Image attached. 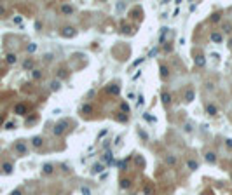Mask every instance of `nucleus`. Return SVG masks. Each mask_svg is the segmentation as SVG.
<instances>
[{"instance_id": "obj_20", "label": "nucleus", "mask_w": 232, "mask_h": 195, "mask_svg": "<svg viewBox=\"0 0 232 195\" xmlns=\"http://www.w3.org/2000/svg\"><path fill=\"white\" fill-rule=\"evenodd\" d=\"M195 63H197V66H203L204 65V58L203 56H197V58H195Z\"/></svg>"}, {"instance_id": "obj_12", "label": "nucleus", "mask_w": 232, "mask_h": 195, "mask_svg": "<svg viewBox=\"0 0 232 195\" xmlns=\"http://www.w3.org/2000/svg\"><path fill=\"white\" fill-rule=\"evenodd\" d=\"M194 96H195V94H194V91H187V92H185V101H192Z\"/></svg>"}, {"instance_id": "obj_29", "label": "nucleus", "mask_w": 232, "mask_h": 195, "mask_svg": "<svg viewBox=\"0 0 232 195\" xmlns=\"http://www.w3.org/2000/svg\"><path fill=\"white\" fill-rule=\"evenodd\" d=\"M143 117H145V120H152L154 122V117H150V115H143Z\"/></svg>"}, {"instance_id": "obj_26", "label": "nucleus", "mask_w": 232, "mask_h": 195, "mask_svg": "<svg viewBox=\"0 0 232 195\" xmlns=\"http://www.w3.org/2000/svg\"><path fill=\"white\" fill-rule=\"evenodd\" d=\"M141 105H143V96L138 98V106H141Z\"/></svg>"}, {"instance_id": "obj_15", "label": "nucleus", "mask_w": 232, "mask_h": 195, "mask_svg": "<svg viewBox=\"0 0 232 195\" xmlns=\"http://www.w3.org/2000/svg\"><path fill=\"white\" fill-rule=\"evenodd\" d=\"M103 160H105V162H108V164H112V152H106L105 157H103Z\"/></svg>"}, {"instance_id": "obj_31", "label": "nucleus", "mask_w": 232, "mask_h": 195, "mask_svg": "<svg viewBox=\"0 0 232 195\" xmlns=\"http://www.w3.org/2000/svg\"><path fill=\"white\" fill-rule=\"evenodd\" d=\"M12 195H21V192H19V190H16V192H12Z\"/></svg>"}, {"instance_id": "obj_23", "label": "nucleus", "mask_w": 232, "mask_h": 195, "mask_svg": "<svg viewBox=\"0 0 232 195\" xmlns=\"http://www.w3.org/2000/svg\"><path fill=\"white\" fill-rule=\"evenodd\" d=\"M4 171L5 173H12V166L10 164H4Z\"/></svg>"}, {"instance_id": "obj_4", "label": "nucleus", "mask_w": 232, "mask_h": 195, "mask_svg": "<svg viewBox=\"0 0 232 195\" xmlns=\"http://www.w3.org/2000/svg\"><path fill=\"white\" fill-rule=\"evenodd\" d=\"M206 160H208L209 164H215V162H216V157H215V153H213V152H208V153H206Z\"/></svg>"}, {"instance_id": "obj_16", "label": "nucleus", "mask_w": 232, "mask_h": 195, "mask_svg": "<svg viewBox=\"0 0 232 195\" xmlns=\"http://www.w3.org/2000/svg\"><path fill=\"white\" fill-rule=\"evenodd\" d=\"M7 63H16V54H7Z\"/></svg>"}, {"instance_id": "obj_25", "label": "nucleus", "mask_w": 232, "mask_h": 195, "mask_svg": "<svg viewBox=\"0 0 232 195\" xmlns=\"http://www.w3.org/2000/svg\"><path fill=\"white\" fill-rule=\"evenodd\" d=\"M5 129H14V124H12V122H7V124H5Z\"/></svg>"}, {"instance_id": "obj_11", "label": "nucleus", "mask_w": 232, "mask_h": 195, "mask_svg": "<svg viewBox=\"0 0 232 195\" xmlns=\"http://www.w3.org/2000/svg\"><path fill=\"white\" fill-rule=\"evenodd\" d=\"M61 10H63V14H72V12H73V7H72V5H63Z\"/></svg>"}, {"instance_id": "obj_6", "label": "nucleus", "mask_w": 232, "mask_h": 195, "mask_svg": "<svg viewBox=\"0 0 232 195\" xmlns=\"http://www.w3.org/2000/svg\"><path fill=\"white\" fill-rule=\"evenodd\" d=\"M211 40H213V42H216V44H220V42H222V35L216 33V31H213V33H211Z\"/></svg>"}, {"instance_id": "obj_24", "label": "nucleus", "mask_w": 232, "mask_h": 195, "mask_svg": "<svg viewBox=\"0 0 232 195\" xmlns=\"http://www.w3.org/2000/svg\"><path fill=\"white\" fill-rule=\"evenodd\" d=\"M120 108H122V112H129V106H127L126 103H122V105H120Z\"/></svg>"}, {"instance_id": "obj_1", "label": "nucleus", "mask_w": 232, "mask_h": 195, "mask_svg": "<svg viewBox=\"0 0 232 195\" xmlns=\"http://www.w3.org/2000/svg\"><path fill=\"white\" fill-rule=\"evenodd\" d=\"M63 37H68V39H72V37H75V28H72V26H67V28L63 30V33H61Z\"/></svg>"}, {"instance_id": "obj_2", "label": "nucleus", "mask_w": 232, "mask_h": 195, "mask_svg": "<svg viewBox=\"0 0 232 195\" xmlns=\"http://www.w3.org/2000/svg\"><path fill=\"white\" fill-rule=\"evenodd\" d=\"M206 112H208V115H216V113H218V108L215 106V105H208V106H206Z\"/></svg>"}, {"instance_id": "obj_19", "label": "nucleus", "mask_w": 232, "mask_h": 195, "mask_svg": "<svg viewBox=\"0 0 232 195\" xmlns=\"http://www.w3.org/2000/svg\"><path fill=\"white\" fill-rule=\"evenodd\" d=\"M108 92H110V94H119V87H117V86H112V87H108Z\"/></svg>"}, {"instance_id": "obj_7", "label": "nucleus", "mask_w": 232, "mask_h": 195, "mask_svg": "<svg viewBox=\"0 0 232 195\" xmlns=\"http://www.w3.org/2000/svg\"><path fill=\"white\" fill-rule=\"evenodd\" d=\"M16 113H18V115H25V113H26V106H25V105H18V106H16Z\"/></svg>"}, {"instance_id": "obj_21", "label": "nucleus", "mask_w": 232, "mask_h": 195, "mask_svg": "<svg viewBox=\"0 0 232 195\" xmlns=\"http://www.w3.org/2000/svg\"><path fill=\"white\" fill-rule=\"evenodd\" d=\"M101 171H103V166H101V164H96V166L93 167V173H101Z\"/></svg>"}, {"instance_id": "obj_32", "label": "nucleus", "mask_w": 232, "mask_h": 195, "mask_svg": "<svg viewBox=\"0 0 232 195\" xmlns=\"http://www.w3.org/2000/svg\"><path fill=\"white\" fill-rule=\"evenodd\" d=\"M229 45H230V47H232V39H230V42H229Z\"/></svg>"}, {"instance_id": "obj_14", "label": "nucleus", "mask_w": 232, "mask_h": 195, "mask_svg": "<svg viewBox=\"0 0 232 195\" xmlns=\"http://www.w3.org/2000/svg\"><path fill=\"white\" fill-rule=\"evenodd\" d=\"M187 166H189V169L195 171V169H197V162H195V160H189V162H187Z\"/></svg>"}, {"instance_id": "obj_8", "label": "nucleus", "mask_w": 232, "mask_h": 195, "mask_svg": "<svg viewBox=\"0 0 232 195\" xmlns=\"http://www.w3.org/2000/svg\"><path fill=\"white\" fill-rule=\"evenodd\" d=\"M65 127H67V124H58V126H56V129H54V134H61V132H63V131H65Z\"/></svg>"}, {"instance_id": "obj_22", "label": "nucleus", "mask_w": 232, "mask_h": 195, "mask_svg": "<svg viewBox=\"0 0 232 195\" xmlns=\"http://www.w3.org/2000/svg\"><path fill=\"white\" fill-rule=\"evenodd\" d=\"M44 173H46V174L52 173V166H51V164H46V166H44Z\"/></svg>"}, {"instance_id": "obj_30", "label": "nucleus", "mask_w": 232, "mask_h": 195, "mask_svg": "<svg viewBox=\"0 0 232 195\" xmlns=\"http://www.w3.org/2000/svg\"><path fill=\"white\" fill-rule=\"evenodd\" d=\"M227 146H229V148H232V139H227Z\"/></svg>"}, {"instance_id": "obj_5", "label": "nucleus", "mask_w": 232, "mask_h": 195, "mask_svg": "<svg viewBox=\"0 0 232 195\" xmlns=\"http://www.w3.org/2000/svg\"><path fill=\"white\" fill-rule=\"evenodd\" d=\"M162 103H164V105H169V103H171V94H169V92H162Z\"/></svg>"}, {"instance_id": "obj_27", "label": "nucleus", "mask_w": 232, "mask_h": 195, "mask_svg": "<svg viewBox=\"0 0 232 195\" xmlns=\"http://www.w3.org/2000/svg\"><path fill=\"white\" fill-rule=\"evenodd\" d=\"M211 21H220V16H216V14H215V16L211 18Z\"/></svg>"}, {"instance_id": "obj_17", "label": "nucleus", "mask_w": 232, "mask_h": 195, "mask_svg": "<svg viewBox=\"0 0 232 195\" xmlns=\"http://www.w3.org/2000/svg\"><path fill=\"white\" fill-rule=\"evenodd\" d=\"M59 87H61V84H59V80H56V82H52V84H51V89H52V91H58Z\"/></svg>"}, {"instance_id": "obj_18", "label": "nucleus", "mask_w": 232, "mask_h": 195, "mask_svg": "<svg viewBox=\"0 0 232 195\" xmlns=\"http://www.w3.org/2000/svg\"><path fill=\"white\" fill-rule=\"evenodd\" d=\"M129 185H131L129 179H122V181H120V188H129Z\"/></svg>"}, {"instance_id": "obj_9", "label": "nucleus", "mask_w": 232, "mask_h": 195, "mask_svg": "<svg viewBox=\"0 0 232 195\" xmlns=\"http://www.w3.org/2000/svg\"><path fill=\"white\" fill-rule=\"evenodd\" d=\"M166 164L174 166V164H176V157H174V155H168V157H166Z\"/></svg>"}, {"instance_id": "obj_3", "label": "nucleus", "mask_w": 232, "mask_h": 195, "mask_svg": "<svg viewBox=\"0 0 232 195\" xmlns=\"http://www.w3.org/2000/svg\"><path fill=\"white\" fill-rule=\"evenodd\" d=\"M31 143H33L35 148H40V146L44 145V141H42V138H40V136H35L33 139H31Z\"/></svg>"}, {"instance_id": "obj_13", "label": "nucleus", "mask_w": 232, "mask_h": 195, "mask_svg": "<svg viewBox=\"0 0 232 195\" xmlns=\"http://www.w3.org/2000/svg\"><path fill=\"white\" fill-rule=\"evenodd\" d=\"M168 75H169V70H168V66H161V77L166 78Z\"/></svg>"}, {"instance_id": "obj_28", "label": "nucleus", "mask_w": 232, "mask_h": 195, "mask_svg": "<svg viewBox=\"0 0 232 195\" xmlns=\"http://www.w3.org/2000/svg\"><path fill=\"white\" fill-rule=\"evenodd\" d=\"M206 86H208V91H213V84H211V82H208Z\"/></svg>"}, {"instance_id": "obj_10", "label": "nucleus", "mask_w": 232, "mask_h": 195, "mask_svg": "<svg viewBox=\"0 0 232 195\" xmlns=\"http://www.w3.org/2000/svg\"><path fill=\"white\" fill-rule=\"evenodd\" d=\"M16 150H18L19 153H26V146H25V143H18V145H16Z\"/></svg>"}]
</instances>
